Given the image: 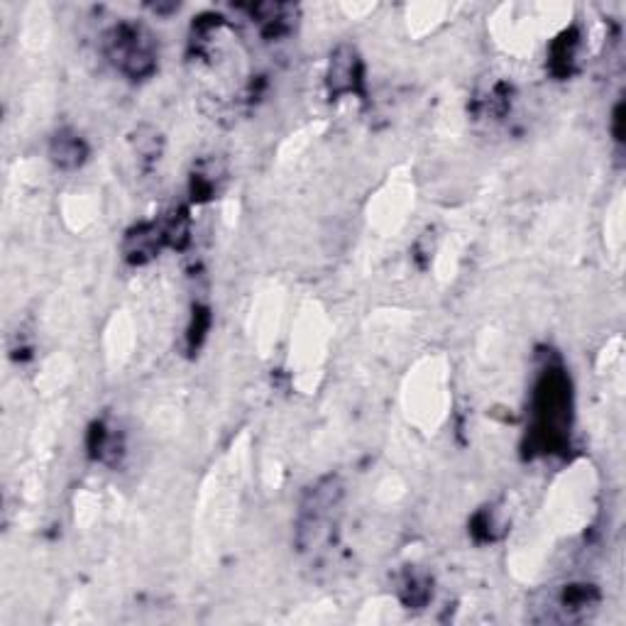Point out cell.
Here are the masks:
<instances>
[{"mask_svg": "<svg viewBox=\"0 0 626 626\" xmlns=\"http://www.w3.org/2000/svg\"><path fill=\"white\" fill-rule=\"evenodd\" d=\"M133 147L140 162L155 164L159 162V157H162L164 140L157 128H152V125H142V128H137V133L133 135Z\"/></svg>", "mask_w": 626, "mask_h": 626, "instance_id": "30bf717a", "label": "cell"}, {"mask_svg": "<svg viewBox=\"0 0 626 626\" xmlns=\"http://www.w3.org/2000/svg\"><path fill=\"white\" fill-rule=\"evenodd\" d=\"M167 247V238H164V228L159 221L137 223L125 233L123 240V257L130 265L140 267L152 262L159 252Z\"/></svg>", "mask_w": 626, "mask_h": 626, "instance_id": "277c9868", "label": "cell"}, {"mask_svg": "<svg viewBox=\"0 0 626 626\" xmlns=\"http://www.w3.org/2000/svg\"><path fill=\"white\" fill-rule=\"evenodd\" d=\"M89 450H91L93 460H98V463L118 465L125 453L123 433H120L118 426L108 424V421H98L91 431Z\"/></svg>", "mask_w": 626, "mask_h": 626, "instance_id": "8992f818", "label": "cell"}, {"mask_svg": "<svg viewBox=\"0 0 626 626\" xmlns=\"http://www.w3.org/2000/svg\"><path fill=\"white\" fill-rule=\"evenodd\" d=\"M252 10V18H257V25L262 27L267 37H282L291 32V27L296 23V8L294 5H282V3H265L255 5Z\"/></svg>", "mask_w": 626, "mask_h": 626, "instance_id": "ba28073f", "label": "cell"}, {"mask_svg": "<svg viewBox=\"0 0 626 626\" xmlns=\"http://www.w3.org/2000/svg\"><path fill=\"white\" fill-rule=\"evenodd\" d=\"M208 326H211V318H208V311H196L194 326H191V331H189V345H191V350L199 348L201 340L206 338Z\"/></svg>", "mask_w": 626, "mask_h": 626, "instance_id": "8fae6325", "label": "cell"}, {"mask_svg": "<svg viewBox=\"0 0 626 626\" xmlns=\"http://www.w3.org/2000/svg\"><path fill=\"white\" fill-rule=\"evenodd\" d=\"M365 71H362V59L355 52V47L340 45L336 52L331 54V62H328V74L326 84L328 93L333 98L340 96H358L362 93V84H365Z\"/></svg>", "mask_w": 626, "mask_h": 626, "instance_id": "3957f363", "label": "cell"}, {"mask_svg": "<svg viewBox=\"0 0 626 626\" xmlns=\"http://www.w3.org/2000/svg\"><path fill=\"white\" fill-rule=\"evenodd\" d=\"M399 595H402L404 604L409 609H421L426 607L428 600L433 597V580L431 575L424 573L419 568H409L402 578V587H399Z\"/></svg>", "mask_w": 626, "mask_h": 626, "instance_id": "9c48e42d", "label": "cell"}, {"mask_svg": "<svg viewBox=\"0 0 626 626\" xmlns=\"http://www.w3.org/2000/svg\"><path fill=\"white\" fill-rule=\"evenodd\" d=\"M106 57L120 74L142 81L155 74L157 47L150 30L137 23H118L103 40Z\"/></svg>", "mask_w": 626, "mask_h": 626, "instance_id": "7a4b0ae2", "label": "cell"}, {"mask_svg": "<svg viewBox=\"0 0 626 626\" xmlns=\"http://www.w3.org/2000/svg\"><path fill=\"white\" fill-rule=\"evenodd\" d=\"M343 497L345 485L338 475H326L306 487L294 526V543L301 553H316L333 541Z\"/></svg>", "mask_w": 626, "mask_h": 626, "instance_id": "6da1fadb", "label": "cell"}, {"mask_svg": "<svg viewBox=\"0 0 626 626\" xmlns=\"http://www.w3.org/2000/svg\"><path fill=\"white\" fill-rule=\"evenodd\" d=\"M89 145L76 130L62 128L52 135L49 140V159L54 162V167L71 172V169H79L81 164L89 159Z\"/></svg>", "mask_w": 626, "mask_h": 626, "instance_id": "5b68a950", "label": "cell"}, {"mask_svg": "<svg viewBox=\"0 0 626 626\" xmlns=\"http://www.w3.org/2000/svg\"><path fill=\"white\" fill-rule=\"evenodd\" d=\"M225 179V164L216 157L199 159L194 164V174H191V199L194 201H208L218 194Z\"/></svg>", "mask_w": 626, "mask_h": 626, "instance_id": "52a82bcc", "label": "cell"}]
</instances>
